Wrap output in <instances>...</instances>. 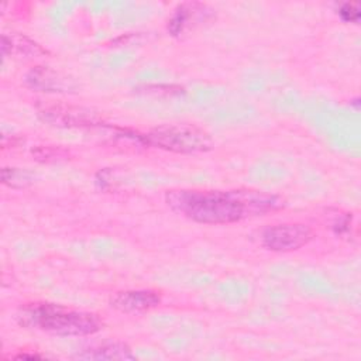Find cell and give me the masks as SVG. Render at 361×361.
Segmentation results:
<instances>
[{
    "instance_id": "obj_1",
    "label": "cell",
    "mask_w": 361,
    "mask_h": 361,
    "mask_svg": "<svg viewBox=\"0 0 361 361\" xmlns=\"http://www.w3.org/2000/svg\"><path fill=\"white\" fill-rule=\"evenodd\" d=\"M165 202L172 212L200 224L237 223L282 206L276 195L254 189H172Z\"/></svg>"
},
{
    "instance_id": "obj_2",
    "label": "cell",
    "mask_w": 361,
    "mask_h": 361,
    "mask_svg": "<svg viewBox=\"0 0 361 361\" xmlns=\"http://www.w3.org/2000/svg\"><path fill=\"white\" fill-rule=\"evenodd\" d=\"M18 323L55 336H89L97 333L103 324L100 317L92 312L49 302L24 305L18 313Z\"/></svg>"
},
{
    "instance_id": "obj_3",
    "label": "cell",
    "mask_w": 361,
    "mask_h": 361,
    "mask_svg": "<svg viewBox=\"0 0 361 361\" xmlns=\"http://www.w3.org/2000/svg\"><path fill=\"white\" fill-rule=\"evenodd\" d=\"M145 145L175 154H199L213 148V140L195 124H164L144 134Z\"/></svg>"
},
{
    "instance_id": "obj_4",
    "label": "cell",
    "mask_w": 361,
    "mask_h": 361,
    "mask_svg": "<svg viewBox=\"0 0 361 361\" xmlns=\"http://www.w3.org/2000/svg\"><path fill=\"white\" fill-rule=\"evenodd\" d=\"M38 117L51 126L63 128H90L102 126L103 118L99 111L75 104H48L38 109Z\"/></svg>"
},
{
    "instance_id": "obj_5",
    "label": "cell",
    "mask_w": 361,
    "mask_h": 361,
    "mask_svg": "<svg viewBox=\"0 0 361 361\" xmlns=\"http://www.w3.org/2000/svg\"><path fill=\"white\" fill-rule=\"evenodd\" d=\"M314 233L305 223H281L265 227L261 233V244L275 252L296 251L310 243Z\"/></svg>"
},
{
    "instance_id": "obj_6",
    "label": "cell",
    "mask_w": 361,
    "mask_h": 361,
    "mask_svg": "<svg viewBox=\"0 0 361 361\" xmlns=\"http://www.w3.org/2000/svg\"><path fill=\"white\" fill-rule=\"evenodd\" d=\"M24 83L27 87L44 93H73L78 89L73 78L45 65H35L28 69L24 75Z\"/></svg>"
},
{
    "instance_id": "obj_7",
    "label": "cell",
    "mask_w": 361,
    "mask_h": 361,
    "mask_svg": "<svg viewBox=\"0 0 361 361\" xmlns=\"http://www.w3.org/2000/svg\"><path fill=\"white\" fill-rule=\"evenodd\" d=\"M214 16L213 8L204 3L188 1L178 4L166 24L168 32L173 37H180L193 31L195 28L210 21Z\"/></svg>"
},
{
    "instance_id": "obj_8",
    "label": "cell",
    "mask_w": 361,
    "mask_h": 361,
    "mask_svg": "<svg viewBox=\"0 0 361 361\" xmlns=\"http://www.w3.org/2000/svg\"><path fill=\"white\" fill-rule=\"evenodd\" d=\"M110 307L121 313H142L161 305V295L154 289H126L110 298Z\"/></svg>"
},
{
    "instance_id": "obj_9",
    "label": "cell",
    "mask_w": 361,
    "mask_h": 361,
    "mask_svg": "<svg viewBox=\"0 0 361 361\" xmlns=\"http://www.w3.org/2000/svg\"><path fill=\"white\" fill-rule=\"evenodd\" d=\"M47 51L34 39L24 34H3L1 35V55H16L18 58H38L44 56Z\"/></svg>"
},
{
    "instance_id": "obj_10",
    "label": "cell",
    "mask_w": 361,
    "mask_h": 361,
    "mask_svg": "<svg viewBox=\"0 0 361 361\" xmlns=\"http://www.w3.org/2000/svg\"><path fill=\"white\" fill-rule=\"evenodd\" d=\"M76 358L80 360H96V361H126V360H135L131 348L120 341H109L102 343L97 345H92L82 353H78Z\"/></svg>"
},
{
    "instance_id": "obj_11",
    "label": "cell",
    "mask_w": 361,
    "mask_h": 361,
    "mask_svg": "<svg viewBox=\"0 0 361 361\" xmlns=\"http://www.w3.org/2000/svg\"><path fill=\"white\" fill-rule=\"evenodd\" d=\"M34 176L30 171L14 166H4L1 169V182L13 189H23L32 183Z\"/></svg>"
},
{
    "instance_id": "obj_12",
    "label": "cell",
    "mask_w": 361,
    "mask_h": 361,
    "mask_svg": "<svg viewBox=\"0 0 361 361\" xmlns=\"http://www.w3.org/2000/svg\"><path fill=\"white\" fill-rule=\"evenodd\" d=\"M337 14L338 17L344 21V23H353V24H358L360 18H361V8L358 3H353V1H345V3H340L337 7Z\"/></svg>"
},
{
    "instance_id": "obj_13",
    "label": "cell",
    "mask_w": 361,
    "mask_h": 361,
    "mask_svg": "<svg viewBox=\"0 0 361 361\" xmlns=\"http://www.w3.org/2000/svg\"><path fill=\"white\" fill-rule=\"evenodd\" d=\"M65 151L61 148H54V147H38L35 149H32V155L37 157V159L39 161H55L59 158L65 157Z\"/></svg>"
},
{
    "instance_id": "obj_14",
    "label": "cell",
    "mask_w": 361,
    "mask_h": 361,
    "mask_svg": "<svg viewBox=\"0 0 361 361\" xmlns=\"http://www.w3.org/2000/svg\"><path fill=\"white\" fill-rule=\"evenodd\" d=\"M331 227L336 234L338 235H345L350 233L351 227V213H344V214H337L334 221L331 223Z\"/></svg>"
},
{
    "instance_id": "obj_15",
    "label": "cell",
    "mask_w": 361,
    "mask_h": 361,
    "mask_svg": "<svg viewBox=\"0 0 361 361\" xmlns=\"http://www.w3.org/2000/svg\"><path fill=\"white\" fill-rule=\"evenodd\" d=\"M14 360H39L42 358V355L39 354H25V353H20L17 355H13Z\"/></svg>"
},
{
    "instance_id": "obj_16",
    "label": "cell",
    "mask_w": 361,
    "mask_h": 361,
    "mask_svg": "<svg viewBox=\"0 0 361 361\" xmlns=\"http://www.w3.org/2000/svg\"><path fill=\"white\" fill-rule=\"evenodd\" d=\"M350 104H353V106L355 107V110H358V107H360V97H354V99L350 102Z\"/></svg>"
}]
</instances>
